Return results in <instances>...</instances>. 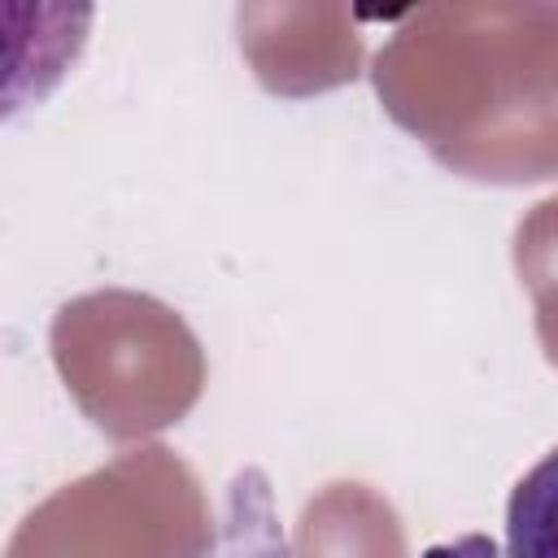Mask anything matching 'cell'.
Segmentation results:
<instances>
[{"instance_id": "6da1fadb", "label": "cell", "mask_w": 558, "mask_h": 558, "mask_svg": "<svg viewBox=\"0 0 558 558\" xmlns=\"http://www.w3.org/2000/svg\"><path fill=\"white\" fill-rule=\"evenodd\" d=\"M506 558H558V449H549L510 493Z\"/></svg>"}]
</instances>
